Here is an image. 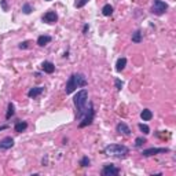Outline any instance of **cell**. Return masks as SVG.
Masks as SVG:
<instances>
[{"mask_svg": "<svg viewBox=\"0 0 176 176\" xmlns=\"http://www.w3.org/2000/svg\"><path fill=\"white\" fill-rule=\"evenodd\" d=\"M89 162H91V161H89L88 157H83L81 161H80V165H81V166H88Z\"/></svg>", "mask_w": 176, "mask_h": 176, "instance_id": "obj_24", "label": "cell"}, {"mask_svg": "<svg viewBox=\"0 0 176 176\" xmlns=\"http://www.w3.org/2000/svg\"><path fill=\"white\" fill-rule=\"evenodd\" d=\"M26 128H28V124L25 123V121H20V123L15 124L14 129H15V132H22V131H25Z\"/></svg>", "mask_w": 176, "mask_h": 176, "instance_id": "obj_16", "label": "cell"}, {"mask_svg": "<svg viewBox=\"0 0 176 176\" xmlns=\"http://www.w3.org/2000/svg\"><path fill=\"white\" fill-rule=\"evenodd\" d=\"M32 11H33V10H32L30 4H28V3H26V4L22 6V12H24V14H30Z\"/></svg>", "mask_w": 176, "mask_h": 176, "instance_id": "obj_22", "label": "cell"}, {"mask_svg": "<svg viewBox=\"0 0 176 176\" xmlns=\"http://www.w3.org/2000/svg\"><path fill=\"white\" fill-rule=\"evenodd\" d=\"M14 146V139L12 138H4L0 140V150H8Z\"/></svg>", "mask_w": 176, "mask_h": 176, "instance_id": "obj_8", "label": "cell"}, {"mask_svg": "<svg viewBox=\"0 0 176 176\" xmlns=\"http://www.w3.org/2000/svg\"><path fill=\"white\" fill-rule=\"evenodd\" d=\"M14 113H15L14 111V105L8 103V110H7V114H6V118H7V120L8 118H11L12 116H14Z\"/></svg>", "mask_w": 176, "mask_h": 176, "instance_id": "obj_19", "label": "cell"}, {"mask_svg": "<svg viewBox=\"0 0 176 176\" xmlns=\"http://www.w3.org/2000/svg\"><path fill=\"white\" fill-rule=\"evenodd\" d=\"M128 147L124 145H109L105 147V154L110 157H116V158H123L128 154Z\"/></svg>", "mask_w": 176, "mask_h": 176, "instance_id": "obj_3", "label": "cell"}, {"mask_svg": "<svg viewBox=\"0 0 176 176\" xmlns=\"http://www.w3.org/2000/svg\"><path fill=\"white\" fill-rule=\"evenodd\" d=\"M166 8H168V6H166L165 2H162V0H154V4H153L151 11H153V14L161 15L166 11Z\"/></svg>", "mask_w": 176, "mask_h": 176, "instance_id": "obj_5", "label": "cell"}, {"mask_svg": "<svg viewBox=\"0 0 176 176\" xmlns=\"http://www.w3.org/2000/svg\"><path fill=\"white\" fill-rule=\"evenodd\" d=\"M88 3V0H76V3H74V7H77V8H81V7H84L85 4Z\"/></svg>", "mask_w": 176, "mask_h": 176, "instance_id": "obj_21", "label": "cell"}, {"mask_svg": "<svg viewBox=\"0 0 176 176\" xmlns=\"http://www.w3.org/2000/svg\"><path fill=\"white\" fill-rule=\"evenodd\" d=\"M132 41L133 43H140V41H142V33H140V30H136L135 33L132 34Z\"/></svg>", "mask_w": 176, "mask_h": 176, "instance_id": "obj_18", "label": "cell"}, {"mask_svg": "<svg viewBox=\"0 0 176 176\" xmlns=\"http://www.w3.org/2000/svg\"><path fill=\"white\" fill-rule=\"evenodd\" d=\"M87 85V79H85L84 74L81 73H73L72 76L69 77L68 83H66V94H72L74 89H77L80 87H85Z\"/></svg>", "mask_w": 176, "mask_h": 176, "instance_id": "obj_1", "label": "cell"}, {"mask_svg": "<svg viewBox=\"0 0 176 176\" xmlns=\"http://www.w3.org/2000/svg\"><path fill=\"white\" fill-rule=\"evenodd\" d=\"M47 2H51V0H47Z\"/></svg>", "mask_w": 176, "mask_h": 176, "instance_id": "obj_30", "label": "cell"}, {"mask_svg": "<svg viewBox=\"0 0 176 176\" xmlns=\"http://www.w3.org/2000/svg\"><path fill=\"white\" fill-rule=\"evenodd\" d=\"M7 128H8V125H2L0 127V131H4V129H7Z\"/></svg>", "mask_w": 176, "mask_h": 176, "instance_id": "obj_29", "label": "cell"}, {"mask_svg": "<svg viewBox=\"0 0 176 176\" xmlns=\"http://www.w3.org/2000/svg\"><path fill=\"white\" fill-rule=\"evenodd\" d=\"M2 6L4 8V11H7V4H6V0H2Z\"/></svg>", "mask_w": 176, "mask_h": 176, "instance_id": "obj_27", "label": "cell"}, {"mask_svg": "<svg viewBox=\"0 0 176 176\" xmlns=\"http://www.w3.org/2000/svg\"><path fill=\"white\" fill-rule=\"evenodd\" d=\"M139 129L140 132H143L145 135H147V133H150V128L146 125V124H139Z\"/></svg>", "mask_w": 176, "mask_h": 176, "instance_id": "obj_20", "label": "cell"}, {"mask_svg": "<svg viewBox=\"0 0 176 176\" xmlns=\"http://www.w3.org/2000/svg\"><path fill=\"white\" fill-rule=\"evenodd\" d=\"M87 101H88V92L87 89H81L73 98V102H74V106L77 107L79 113H77V118L80 120V117L84 114V111L87 110Z\"/></svg>", "mask_w": 176, "mask_h": 176, "instance_id": "obj_2", "label": "cell"}, {"mask_svg": "<svg viewBox=\"0 0 176 176\" xmlns=\"http://www.w3.org/2000/svg\"><path fill=\"white\" fill-rule=\"evenodd\" d=\"M28 47H29V41H24V43L20 44V48L21 50H25V48H28Z\"/></svg>", "mask_w": 176, "mask_h": 176, "instance_id": "obj_26", "label": "cell"}, {"mask_svg": "<svg viewBox=\"0 0 176 176\" xmlns=\"http://www.w3.org/2000/svg\"><path fill=\"white\" fill-rule=\"evenodd\" d=\"M41 69H43L46 73H48V74H51V73H54V70H55V65H54L52 62H48V61H44V62L41 63Z\"/></svg>", "mask_w": 176, "mask_h": 176, "instance_id": "obj_11", "label": "cell"}, {"mask_svg": "<svg viewBox=\"0 0 176 176\" xmlns=\"http://www.w3.org/2000/svg\"><path fill=\"white\" fill-rule=\"evenodd\" d=\"M120 174V169L116 168L114 165H106L103 169H102V175L103 176H117Z\"/></svg>", "mask_w": 176, "mask_h": 176, "instance_id": "obj_6", "label": "cell"}, {"mask_svg": "<svg viewBox=\"0 0 176 176\" xmlns=\"http://www.w3.org/2000/svg\"><path fill=\"white\" fill-rule=\"evenodd\" d=\"M43 91H44V88H43V87H34V88H30V89H29V92H28V97H29V98H36V97H39V95L43 94Z\"/></svg>", "mask_w": 176, "mask_h": 176, "instance_id": "obj_12", "label": "cell"}, {"mask_svg": "<svg viewBox=\"0 0 176 176\" xmlns=\"http://www.w3.org/2000/svg\"><path fill=\"white\" fill-rule=\"evenodd\" d=\"M94 114H95L94 107H92V105H89V107L84 111V114L80 117V120H81V123L79 124L80 128H84V127L89 125V124L92 123V120H94Z\"/></svg>", "mask_w": 176, "mask_h": 176, "instance_id": "obj_4", "label": "cell"}, {"mask_svg": "<svg viewBox=\"0 0 176 176\" xmlns=\"http://www.w3.org/2000/svg\"><path fill=\"white\" fill-rule=\"evenodd\" d=\"M51 41V36H47V34H43V36H40L39 39H37V44H39L40 47H44L47 46Z\"/></svg>", "mask_w": 176, "mask_h": 176, "instance_id": "obj_13", "label": "cell"}, {"mask_svg": "<svg viewBox=\"0 0 176 176\" xmlns=\"http://www.w3.org/2000/svg\"><path fill=\"white\" fill-rule=\"evenodd\" d=\"M117 132L118 133H123V135H131V129H129V127L125 123H120V124H117Z\"/></svg>", "mask_w": 176, "mask_h": 176, "instance_id": "obj_10", "label": "cell"}, {"mask_svg": "<svg viewBox=\"0 0 176 176\" xmlns=\"http://www.w3.org/2000/svg\"><path fill=\"white\" fill-rule=\"evenodd\" d=\"M56 20H58V15L54 11H48L43 15V21L47 22V24H54V22H56Z\"/></svg>", "mask_w": 176, "mask_h": 176, "instance_id": "obj_9", "label": "cell"}, {"mask_svg": "<svg viewBox=\"0 0 176 176\" xmlns=\"http://www.w3.org/2000/svg\"><path fill=\"white\" fill-rule=\"evenodd\" d=\"M125 65H127V59L125 58H120L117 61V63H116V70H117V72H121V70H124Z\"/></svg>", "mask_w": 176, "mask_h": 176, "instance_id": "obj_15", "label": "cell"}, {"mask_svg": "<svg viewBox=\"0 0 176 176\" xmlns=\"http://www.w3.org/2000/svg\"><path fill=\"white\" fill-rule=\"evenodd\" d=\"M140 118H142L143 121H150L153 118V113L151 110H149V109H145V110L140 113Z\"/></svg>", "mask_w": 176, "mask_h": 176, "instance_id": "obj_14", "label": "cell"}, {"mask_svg": "<svg viewBox=\"0 0 176 176\" xmlns=\"http://www.w3.org/2000/svg\"><path fill=\"white\" fill-rule=\"evenodd\" d=\"M114 84H116V88L120 91L121 88H123V83H121V80H118V79H116V81H114Z\"/></svg>", "mask_w": 176, "mask_h": 176, "instance_id": "obj_25", "label": "cell"}, {"mask_svg": "<svg viewBox=\"0 0 176 176\" xmlns=\"http://www.w3.org/2000/svg\"><path fill=\"white\" fill-rule=\"evenodd\" d=\"M169 149H166V147H161V149H147V150H143L142 151V156L145 157H150V156H156V154H160V153H168Z\"/></svg>", "mask_w": 176, "mask_h": 176, "instance_id": "obj_7", "label": "cell"}, {"mask_svg": "<svg viewBox=\"0 0 176 176\" xmlns=\"http://www.w3.org/2000/svg\"><path fill=\"white\" fill-rule=\"evenodd\" d=\"M88 29H89V26H88V25H84V29H83V33H87Z\"/></svg>", "mask_w": 176, "mask_h": 176, "instance_id": "obj_28", "label": "cell"}, {"mask_svg": "<svg viewBox=\"0 0 176 176\" xmlns=\"http://www.w3.org/2000/svg\"><path fill=\"white\" fill-rule=\"evenodd\" d=\"M145 143H146V139H145V138H136V140H135V146H136V147L143 146Z\"/></svg>", "mask_w": 176, "mask_h": 176, "instance_id": "obj_23", "label": "cell"}, {"mask_svg": "<svg viewBox=\"0 0 176 176\" xmlns=\"http://www.w3.org/2000/svg\"><path fill=\"white\" fill-rule=\"evenodd\" d=\"M102 14H103L105 17H110V15L113 14V7H111L110 4L103 6V8H102Z\"/></svg>", "mask_w": 176, "mask_h": 176, "instance_id": "obj_17", "label": "cell"}]
</instances>
